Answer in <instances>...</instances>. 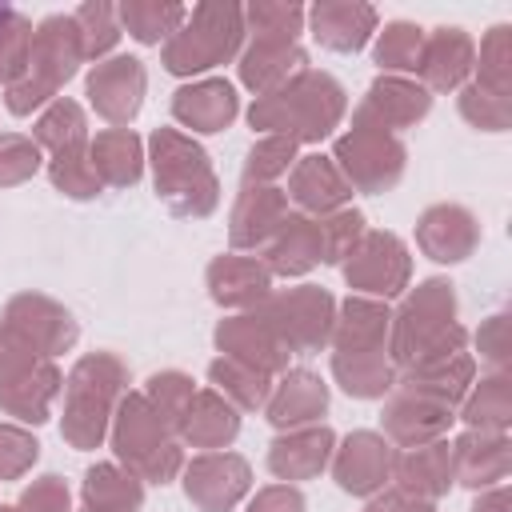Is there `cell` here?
I'll return each mask as SVG.
<instances>
[{
  "label": "cell",
  "instance_id": "cell-1",
  "mask_svg": "<svg viewBox=\"0 0 512 512\" xmlns=\"http://www.w3.org/2000/svg\"><path fill=\"white\" fill-rule=\"evenodd\" d=\"M348 116V92L332 72L300 68L280 88L252 96L248 124L260 136H288L296 144H320L328 140Z\"/></svg>",
  "mask_w": 512,
  "mask_h": 512
},
{
  "label": "cell",
  "instance_id": "cell-2",
  "mask_svg": "<svg viewBox=\"0 0 512 512\" xmlns=\"http://www.w3.org/2000/svg\"><path fill=\"white\" fill-rule=\"evenodd\" d=\"M468 348V328L456 320V288L444 276H428L416 288L404 292V300L392 308V332H388V356L400 368L444 360L452 352Z\"/></svg>",
  "mask_w": 512,
  "mask_h": 512
},
{
  "label": "cell",
  "instance_id": "cell-3",
  "mask_svg": "<svg viewBox=\"0 0 512 512\" xmlns=\"http://www.w3.org/2000/svg\"><path fill=\"white\" fill-rule=\"evenodd\" d=\"M128 392V368L116 352H84L64 376L60 436L76 452H92L108 440L112 412Z\"/></svg>",
  "mask_w": 512,
  "mask_h": 512
},
{
  "label": "cell",
  "instance_id": "cell-4",
  "mask_svg": "<svg viewBox=\"0 0 512 512\" xmlns=\"http://www.w3.org/2000/svg\"><path fill=\"white\" fill-rule=\"evenodd\" d=\"M144 160L152 164L156 196L168 204L172 216L204 220L220 204V180L208 152L180 128H152L144 144Z\"/></svg>",
  "mask_w": 512,
  "mask_h": 512
},
{
  "label": "cell",
  "instance_id": "cell-5",
  "mask_svg": "<svg viewBox=\"0 0 512 512\" xmlns=\"http://www.w3.org/2000/svg\"><path fill=\"white\" fill-rule=\"evenodd\" d=\"M108 448L116 456V464H124L128 472H136L144 484H172L184 468V444L176 436V428L144 400V392H124L112 424H108Z\"/></svg>",
  "mask_w": 512,
  "mask_h": 512
},
{
  "label": "cell",
  "instance_id": "cell-6",
  "mask_svg": "<svg viewBox=\"0 0 512 512\" xmlns=\"http://www.w3.org/2000/svg\"><path fill=\"white\" fill-rule=\"evenodd\" d=\"M244 40H248L244 4H236V0H200L196 8H188V20L180 24V32L164 40L160 64H164V72L192 80L200 72H212V68L236 60Z\"/></svg>",
  "mask_w": 512,
  "mask_h": 512
},
{
  "label": "cell",
  "instance_id": "cell-7",
  "mask_svg": "<svg viewBox=\"0 0 512 512\" xmlns=\"http://www.w3.org/2000/svg\"><path fill=\"white\" fill-rule=\"evenodd\" d=\"M84 64V48H80V28L72 20V12H56L44 16L32 28V60H28V76L12 88H4V104L12 116H32L36 108H48L60 88L80 72Z\"/></svg>",
  "mask_w": 512,
  "mask_h": 512
},
{
  "label": "cell",
  "instance_id": "cell-8",
  "mask_svg": "<svg viewBox=\"0 0 512 512\" xmlns=\"http://www.w3.org/2000/svg\"><path fill=\"white\" fill-rule=\"evenodd\" d=\"M332 160H336V168H340V176L348 180L352 192L384 196L400 184L404 164H408V148H404L400 136L352 116V124L332 144Z\"/></svg>",
  "mask_w": 512,
  "mask_h": 512
},
{
  "label": "cell",
  "instance_id": "cell-9",
  "mask_svg": "<svg viewBox=\"0 0 512 512\" xmlns=\"http://www.w3.org/2000/svg\"><path fill=\"white\" fill-rule=\"evenodd\" d=\"M256 312L276 328V336L284 340V348L292 356H312V352H324L332 344L336 296L320 284L272 288V296Z\"/></svg>",
  "mask_w": 512,
  "mask_h": 512
},
{
  "label": "cell",
  "instance_id": "cell-10",
  "mask_svg": "<svg viewBox=\"0 0 512 512\" xmlns=\"http://www.w3.org/2000/svg\"><path fill=\"white\" fill-rule=\"evenodd\" d=\"M344 284L352 296H372V300H392L412 288V256L408 244L388 232V228H368L352 256L340 264Z\"/></svg>",
  "mask_w": 512,
  "mask_h": 512
},
{
  "label": "cell",
  "instance_id": "cell-11",
  "mask_svg": "<svg viewBox=\"0 0 512 512\" xmlns=\"http://www.w3.org/2000/svg\"><path fill=\"white\" fill-rule=\"evenodd\" d=\"M184 496L200 512H232L252 492V464L240 452H200L180 468Z\"/></svg>",
  "mask_w": 512,
  "mask_h": 512
},
{
  "label": "cell",
  "instance_id": "cell-12",
  "mask_svg": "<svg viewBox=\"0 0 512 512\" xmlns=\"http://www.w3.org/2000/svg\"><path fill=\"white\" fill-rule=\"evenodd\" d=\"M392 460H396V448L380 432L356 428L344 440H336L328 468H332V480L340 492L372 500L376 492H384L392 484Z\"/></svg>",
  "mask_w": 512,
  "mask_h": 512
},
{
  "label": "cell",
  "instance_id": "cell-13",
  "mask_svg": "<svg viewBox=\"0 0 512 512\" xmlns=\"http://www.w3.org/2000/svg\"><path fill=\"white\" fill-rule=\"evenodd\" d=\"M144 88H148V72L144 60L136 56H108L100 64H92L88 80H84V96L88 108L112 124V128H128L144 104Z\"/></svg>",
  "mask_w": 512,
  "mask_h": 512
},
{
  "label": "cell",
  "instance_id": "cell-14",
  "mask_svg": "<svg viewBox=\"0 0 512 512\" xmlns=\"http://www.w3.org/2000/svg\"><path fill=\"white\" fill-rule=\"evenodd\" d=\"M0 324H8L16 336H24L44 360L64 356L76 344V336H80L76 316L60 300H52L44 292H16V296H8Z\"/></svg>",
  "mask_w": 512,
  "mask_h": 512
},
{
  "label": "cell",
  "instance_id": "cell-15",
  "mask_svg": "<svg viewBox=\"0 0 512 512\" xmlns=\"http://www.w3.org/2000/svg\"><path fill=\"white\" fill-rule=\"evenodd\" d=\"M212 344H216L220 356L240 360V364L264 372V376H272V380H276L280 372H288V360H292V352L284 348V340L276 336V328H272L256 308H252V312H228V316L216 324Z\"/></svg>",
  "mask_w": 512,
  "mask_h": 512
},
{
  "label": "cell",
  "instance_id": "cell-16",
  "mask_svg": "<svg viewBox=\"0 0 512 512\" xmlns=\"http://www.w3.org/2000/svg\"><path fill=\"white\" fill-rule=\"evenodd\" d=\"M204 288L228 312H252L272 296V272L256 252H220L208 260Z\"/></svg>",
  "mask_w": 512,
  "mask_h": 512
},
{
  "label": "cell",
  "instance_id": "cell-17",
  "mask_svg": "<svg viewBox=\"0 0 512 512\" xmlns=\"http://www.w3.org/2000/svg\"><path fill=\"white\" fill-rule=\"evenodd\" d=\"M432 112V92L412 80V76H376L364 92V100L352 108V116L384 128V132H404V128H416L424 116Z\"/></svg>",
  "mask_w": 512,
  "mask_h": 512
},
{
  "label": "cell",
  "instance_id": "cell-18",
  "mask_svg": "<svg viewBox=\"0 0 512 512\" xmlns=\"http://www.w3.org/2000/svg\"><path fill=\"white\" fill-rule=\"evenodd\" d=\"M288 196L276 184H240L228 212V244L232 252H260L288 216Z\"/></svg>",
  "mask_w": 512,
  "mask_h": 512
},
{
  "label": "cell",
  "instance_id": "cell-19",
  "mask_svg": "<svg viewBox=\"0 0 512 512\" xmlns=\"http://www.w3.org/2000/svg\"><path fill=\"white\" fill-rule=\"evenodd\" d=\"M452 424H456V412L444 408V404H432V400L400 392V388H392L384 396V412H380V428L384 432L380 436L392 448H416V444L444 440Z\"/></svg>",
  "mask_w": 512,
  "mask_h": 512
},
{
  "label": "cell",
  "instance_id": "cell-20",
  "mask_svg": "<svg viewBox=\"0 0 512 512\" xmlns=\"http://www.w3.org/2000/svg\"><path fill=\"white\" fill-rule=\"evenodd\" d=\"M304 24L320 48L348 56V52H360L376 36L380 12L368 0H316L304 12Z\"/></svg>",
  "mask_w": 512,
  "mask_h": 512
},
{
  "label": "cell",
  "instance_id": "cell-21",
  "mask_svg": "<svg viewBox=\"0 0 512 512\" xmlns=\"http://www.w3.org/2000/svg\"><path fill=\"white\" fill-rule=\"evenodd\" d=\"M236 116H240V92L224 76L188 80V84H180L172 92V120L180 128L200 132V136H212V132L232 128Z\"/></svg>",
  "mask_w": 512,
  "mask_h": 512
},
{
  "label": "cell",
  "instance_id": "cell-22",
  "mask_svg": "<svg viewBox=\"0 0 512 512\" xmlns=\"http://www.w3.org/2000/svg\"><path fill=\"white\" fill-rule=\"evenodd\" d=\"M472 64H476V40L456 24H444L424 32L416 80L428 92H460L472 80Z\"/></svg>",
  "mask_w": 512,
  "mask_h": 512
},
{
  "label": "cell",
  "instance_id": "cell-23",
  "mask_svg": "<svg viewBox=\"0 0 512 512\" xmlns=\"http://www.w3.org/2000/svg\"><path fill=\"white\" fill-rule=\"evenodd\" d=\"M452 444V480L484 492L492 484H504L512 472V436L508 432H476L464 428Z\"/></svg>",
  "mask_w": 512,
  "mask_h": 512
},
{
  "label": "cell",
  "instance_id": "cell-24",
  "mask_svg": "<svg viewBox=\"0 0 512 512\" xmlns=\"http://www.w3.org/2000/svg\"><path fill=\"white\" fill-rule=\"evenodd\" d=\"M480 244V220L464 204H432L416 220V248L436 264H460Z\"/></svg>",
  "mask_w": 512,
  "mask_h": 512
},
{
  "label": "cell",
  "instance_id": "cell-25",
  "mask_svg": "<svg viewBox=\"0 0 512 512\" xmlns=\"http://www.w3.org/2000/svg\"><path fill=\"white\" fill-rule=\"evenodd\" d=\"M288 204H296L304 216H328L336 208H348L352 204V188L348 180L340 176L336 160L324 156V152H308V156H296L292 172H288V188H284Z\"/></svg>",
  "mask_w": 512,
  "mask_h": 512
},
{
  "label": "cell",
  "instance_id": "cell-26",
  "mask_svg": "<svg viewBox=\"0 0 512 512\" xmlns=\"http://www.w3.org/2000/svg\"><path fill=\"white\" fill-rule=\"evenodd\" d=\"M328 412V384L312 368H288L272 380L264 416L276 432L304 428V424H324L320 416Z\"/></svg>",
  "mask_w": 512,
  "mask_h": 512
},
{
  "label": "cell",
  "instance_id": "cell-27",
  "mask_svg": "<svg viewBox=\"0 0 512 512\" xmlns=\"http://www.w3.org/2000/svg\"><path fill=\"white\" fill-rule=\"evenodd\" d=\"M336 448V432L328 424H304V428H288L268 444V472L280 484H296V480H316Z\"/></svg>",
  "mask_w": 512,
  "mask_h": 512
},
{
  "label": "cell",
  "instance_id": "cell-28",
  "mask_svg": "<svg viewBox=\"0 0 512 512\" xmlns=\"http://www.w3.org/2000/svg\"><path fill=\"white\" fill-rule=\"evenodd\" d=\"M388 332H392L388 300L348 292V300L336 304V328L328 348L344 356H376V352H388Z\"/></svg>",
  "mask_w": 512,
  "mask_h": 512
},
{
  "label": "cell",
  "instance_id": "cell-29",
  "mask_svg": "<svg viewBox=\"0 0 512 512\" xmlns=\"http://www.w3.org/2000/svg\"><path fill=\"white\" fill-rule=\"evenodd\" d=\"M476 380V356L464 348V352H452L444 360H428V364H412V368H400L396 372V384L400 392H412V396H424L432 404H444V408H460V400L468 396Z\"/></svg>",
  "mask_w": 512,
  "mask_h": 512
},
{
  "label": "cell",
  "instance_id": "cell-30",
  "mask_svg": "<svg viewBox=\"0 0 512 512\" xmlns=\"http://www.w3.org/2000/svg\"><path fill=\"white\" fill-rule=\"evenodd\" d=\"M300 68H308V52L292 40H264V36H248L240 56H236V72L240 84L252 96H264L272 88H280L284 80H292Z\"/></svg>",
  "mask_w": 512,
  "mask_h": 512
},
{
  "label": "cell",
  "instance_id": "cell-31",
  "mask_svg": "<svg viewBox=\"0 0 512 512\" xmlns=\"http://www.w3.org/2000/svg\"><path fill=\"white\" fill-rule=\"evenodd\" d=\"M176 436H180L184 448L220 452L240 436V408H232L216 388H196Z\"/></svg>",
  "mask_w": 512,
  "mask_h": 512
},
{
  "label": "cell",
  "instance_id": "cell-32",
  "mask_svg": "<svg viewBox=\"0 0 512 512\" xmlns=\"http://www.w3.org/2000/svg\"><path fill=\"white\" fill-rule=\"evenodd\" d=\"M392 484L412 492V496H424V500L448 496V488L456 484L452 480V444H448V436L432 440V444H416V448H396Z\"/></svg>",
  "mask_w": 512,
  "mask_h": 512
},
{
  "label": "cell",
  "instance_id": "cell-33",
  "mask_svg": "<svg viewBox=\"0 0 512 512\" xmlns=\"http://www.w3.org/2000/svg\"><path fill=\"white\" fill-rule=\"evenodd\" d=\"M264 260V268L284 280L292 276H308L316 264H320V232H316V220L304 216V212H288L284 224L276 228V236L256 252Z\"/></svg>",
  "mask_w": 512,
  "mask_h": 512
},
{
  "label": "cell",
  "instance_id": "cell-34",
  "mask_svg": "<svg viewBox=\"0 0 512 512\" xmlns=\"http://www.w3.org/2000/svg\"><path fill=\"white\" fill-rule=\"evenodd\" d=\"M88 160L104 188H132L144 176V140L132 128H104L88 140Z\"/></svg>",
  "mask_w": 512,
  "mask_h": 512
},
{
  "label": "cell",
  "instance_id": "cell-35",
  "mask_svg": "<svg viewBox=\"0 0 512 512\" xmlns=\"http://www.w3.org/2000/svg\"><path fill=\"white\" fill-rule=\"evenodd\" d=\"M64 392V372L56 368V360H40L28 376H20L16 384L0 388V412L12 416L16 424H44L52 416L56 396Z\"/></svg>",
  "mask_w": 512,
  "mask_h": 512
},
{
  "label": "cell",
  "instance_id": "cell-36",
  "mask_svg": "<svg viewBox=\"0 0 512 512\" xmlns=\"http://www.w3.org/2000/svg\"><path fill=\"white\" fill-rule=\"evenodd\" d=\"M84 512H140L144 508V480L116 460L92 464L80 480Z\"/></svg>",
  "mask_w": 512,
  "mask_h": 512
},
{
  "label": "cell",
  "instance_id": "cell-37",
  "mask_svg": "<svg viewBox=\"0 0 512 512\" xmlns=\"http://www.w3.org/2000/svg\"><path fill=\"white\" fill-rule=\"evenodd\" d=\"M456 420L476 432H508L512 428V372H484L472 380L468 396L456 408Z\"/></svg>",
  "mask_w": 512,
  "mask_h": 512
},
{
  "label": "cell",
  "instance_id": "cell-38",
  "mask_svg": "<svg viewBox=\"0 0 512 512\" xmlns=\"http://www.w3.org/2000/svg\"><path fill=\"white\" fill-rule=\"evenodd\" d=\"M32 140L44 156L68 152V148H88V112L84 104H76L72 96H56L48 108H40L36 124H32Z\"/></svg>",
  "mask_w": 512,
  "mask_h": 512
},
{
  "label": "cell",
  "instance_id": "cell-39",
  "mask_svg": "<svg viewBox=\"0 0 512 512\" xmlns=\"http://www.w3.org/2000/svg\"><path fill=\"white\" fill-rule=\"evenodd\" d=\"M120 32H128L136 44H164L180 32L188 20V8L180 0H120L116 4Z\"/></svg>",
  "mask_w": 512,
  "mask_h": 512
},
{
  "label": "cell",
  "instance_id": "cell-40",
  "mask_svg": "<svg viewBox=\"0 0 512 512\" xmlns=\"http://www.w3.org/2000/svg\"><path fill=\"white\" fill-rule=\"evenodd\" d=\"M332 364V380L352 396V400H384L396 384V364L388 352H376V356H344V352H332L328 356Z\"/></svg>",
  "mask_w": 512,
  "mask_h": 512
},
{
  "label": "cell",
  "instance_id": "cell-41",
  "mask_svg": "<svg viewBox=\"0 0 512 512\" xmlns=\"http://www.w3.org/2000/svg\"><path fill=\"white\" fill-rule=\"evenodd\" d=\"M420 52H424V28L412 20H388L384 28H376V44H372V60L384 76H412L420 68Z\"/></svg>",
  "mask_w": 512,
  "mask_h": 512
},
{
  "label": "cell",
  "instance_id": "cell-42",
  "mask_svg": "<svg viewBox=\"0 0 512 512\" xmlns=\"http://www.w3.org/2000/svg\"><path fill=\"white\" fill-rule=\"evenodd\" d=\"M208 384L240 412H260L268 404V392H272V376H264L240 360H228V356H216L208 364Z\"/></svg>",
  "mask_w": 512,
  "mask_h": 512
},
{
  "label": "cell",
  "instance_id": "cell-43",
  "mask_svg": "<svg viewBox=\"0 0 512 512\" xmlns=\"http://www.w3.org/2000/svg\"><path fill=\"white\" fill-rule=\"evenodd\" d=\"M472 84L492 96H512V24H492L476 48Z\"/></svg>",
  "mask_w": 512,
  "mask_h": 512
},
{
  "label": "cell",
  "instance_id": "cell-44",
  "mask_svg": "<svg viewBox=\"0 0 512 512\" xmlns=\"http://www.w3.org/2000/svg\"><path fill=\"white\" fill-rule=\"evenodd\" d=\"M304 4L296 0H252L244 4V32L264 40H292L300 44L304 32Z\"/></svg>",
  "mask_w": 512,
  "mask_h": 512
},
{
  "label": "cell",
  "instance_id": "cell-45",
  "mask_svg": "<svg viewBox=\"0 0 512 512\" xmlns=\"http://www.w3.org/2000/svg\"><path fill=\"white\" fill-rule=\"evenodd\" d=\"M32 60V20L0 4V88H12L28 76Z\"/></svg>",
  "mask_w": 512,
  "mask_h": 512
},
{
  "label": "cell",
  "instance_id": "cell-46",
  "mask_svg": "<svg viewBox=\"0 0 512 512\" xmlns=\"http://www.w3.org/2000/svg\"><path fill=\"white\" fill-rule=\"evenodd\" d=\"M76 28H80V48H84V60L100 64L116 44H120V20H116V4L108 0H84L76 12H72Z\"/></svg>",
  "mask_w": 512,
  "mask_h": 512
},
{
  "label": "cell",
  "instance_id": "cell-47",
  "mask_svg": "<svg viewBox=\"0 0 512 512\" xmlns=\"http://www.w3.org/2000/svg\"><path fill=\"white\" fill-rule=\"evenodd\" d=\"M296 156H300L296 140H288V136H260L248 148L244 164H240V184H276L280 176L292 172Z\"/></svg>",
  "mask_w": 512,
  "mask_h": 512
},
{
  "label": "cell",
  "instance_id": "cell-48",
  "mask_svg": "<svg viewBox=\"0 0 512 512\" xmlns=\"http://www.w3.org/2000/svg\"><path fill=\"white\" fill-rule=\"evenodd\" d=\"M316 232H320V264L340 268L352 256V248L360 244V236L368 232V220L360 208L348 204V208H336L328 216H316Z\"/></svg>",
  "mask_w": 512,
  "mask_h": 512
},
{
  "label": "cell",
  "instance_id": "cell-49",
  "mask_svg": "<svg viewBox=\"0 0 512 512\" xmlns=\"http://www.w3.org/2000/svg\"><path fill=\"white\" fill-rule=\"evenodd\" d=\"M48 180L68 200H92L104 188L96 168H92V160H88V148H68V152L48 156Z\"/></svg>",
  "mask_w": 512,
  "mask_h": 512
},
{
  "label": "cell",
  "instance_id": "cell-50",
  "mask_svg": "<svg viewBox=\"0 0 512 512\" xmlns=\"http://www.w3.org/2000/svg\"><path fill=\"white\" fill-rule=\"evenodd\" d=\"M140 392H144V400H148L172 428H180V420H184V412H188V404H192V396H196V384H192L188 372L164 368V372H152Z\"/></svg>",
  "mask_w": 512,
  "mask_h": 512
},
{
  "label": "cell",
  "instance_id": "cell-51",
  "mask_svg": "<svg viewBox=\"0 0 512 512\" xmlns=\"http://www.w3.org/2000/svg\"><path fill=\"white\" fill-rule=\"evenodd\" d=\"M456 108L480 132H508L512 128V96H492V92L476 88L472 80L456 92Z\"/></svg>",
  "mask_w": 512,
  "mask_h": 512
},
{
  "label": "cell",
  "instance_id": "cell-52",
  "mask_svg": "<svg viewBox=\"0 0 512 512\" xmlns=\"http://www.w3.org/2000/svg\"><path fill=\"white\" fill-rule=\"evenodd\" d=\"M44 164V152L24 132H0V188H16L32 180Z\"/></svg>",
  "mask_w": 512,
  "mask_h": 512
},
{
  "label": "cell",
  "instance_id": "cell-53",
  "mask_svg": "<svg viewBox=\"0 0 512 512\" xmlns=\"http://www.w3.org/2000/svg\"><path fill=\"white\" fill-rule=\"evenodd\" d=\"M40 460V440L16 420H0V480H20Z\"/></svg>",
  "mask_w": 512,
  "mask_h": 512
},
{
  "label": "cell",
  "instance_id": "cell-54",
  "mask_svg": "<svg viewBox=\"0 0 512 512\" xmlns=\"http://www.w3.org/2000/svg\"><path fill=\"white\" fill-rule=\"evenodd\" d=\"M476 352L488 364V372H508L512 364V320L508 312H492L476 328Z\"/></svg>",
  "mask_w": 512,
  "mask_h": 512
},
{
  "label": "cell",
  "instance_id": "cell-55",
  "mask_svg": "<svg viewBox=\"0 0 512 512\" xmlns=\"http://www.w3.org/2000/svg\"><path fill=\"white\" fill-rule=\"evenodd\" d=\"M16 508L20 512H72V496H68V484L56 472H44L32 484H24Z\"/></svg>",
  "mask_w": 512,
  "mask_h": 512
},
{
  "label": "cell",
  "instance_id": "cell-56",
  "mask_svg": "<svg viewBox=\"0 0 512 512\" xmlns=\"http://www.w3.org/2000/svg\"><path fill=\"white\" fill-rule=\"evenodd\" d=\"M40 360H44V356H40L24 336H16L8 324H0V388H8V384H16L20 376H28Z\"/></svg>",
  "mask_w": 512,
  "mask_h": 512
},
{
  "label": "cell",
  "instance_id": "cell-57",
  "mask_svg": "<svg viewBox=\"0 0 512 512\" xmlns=\"http://www.w3.org/2000/svg\"><path fill=\"white\" fill-rule=\"evenodd\" d=\"M304 492L296 484H264L260 492H252L244 512H304Z\"/></svg>",
  "mask_w": 512,
  "mask_h": 512
},
{
  "label": "cell",
  "instance_id": "cell-58",
  "mask_svg": "<svg viewBox=\"0 0 512 512\" xmlns=\"http://www.w3.org/2000/svg\"><path fill=\"white\" fill-rule=\"evenodd\" d=\"M364 512H436V500H424V496H412V492L388 484L384 492H376V496L368 500Z\"/></svg>",
  "mask_w": 512,
  "mask_h": 512
},
{
  "label": "cell",
  "instance_id": "cell-59",
  "mask_svg": "<svg viewBox=\"0 0 512 512\" xmlns=\"http://www.w3.org/2000/svg\"><path fill=\"white\" fill-rule=\"evenodd\" d=\"M468 512H512V488L508 484H492V488L476 492Z\"/></svg>",
  "mask_w": 512,
  "mask_h": 512
},
{
  "label": "cell",
  "instance_id": "cell-60",
  "mask_svg": "<svg viewBox=\"0 0 512 512\" xmlns=\"http://www.w3.org/2000/svg\"><path fill=\"white\" fill-rule=\"evenodd\" d=\"M0 512H20V508L16 504H0Z\"/></svg>",
  "mask_w": 512,
  "mask_h": 512
}]
</instances>
